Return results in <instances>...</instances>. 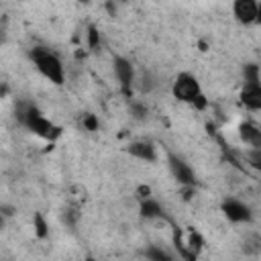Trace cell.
Wrapping results in <instances>:
<instances>
[{
  "instance_id": "cell-15",
  "label": "cell",
  "mask_w": 261,
  "mask_h": 261,
  "mask_svg": "<svg viewBox=\"0 0 261 261\" xmlns=\"http://www.w3.org/2000/svg\"><path fill=\"white\" fill-rule=\"evenodd\" d=\"M82 126H84L86 130H98V126H100V120H98V116H96V114H92V112H86V114L82 116Z\"/></svg>"
},
{
  "instance_id": "cell-11",
  "label": "cell",
  "mask_w": 261,
  "mask_h": 261,
  "mask_svg": "<svg viewBox=\"0 0 261 261\" xmlns=\"http://www.w3.org/2000/svg\"><path fill=\"white\" fill-rule=\"evenodd\" d=\"M161 214H163V208H161V204L157 200H153L151 196L141 200V216L143 218L151 220V218H159Z\"/></svg>"
},
{
  "instance_id": "cell-8",
  "label": "cell",
  "mask_w": 261,
  "mask_h": 261,
  "mask_svg": "<svg viewBox=\"0 0 261 261\" xmlns=\"http://www.w3.org/2000/svg\"><path fill=\"white\" fill-rule=\"evenodd\" d=\"M135 159H141V161H147V163H153L157 159V153H155V147L147 141H135L128 145L126 149Z\"/></svg>"
},
{
  "instance_id": "cell-13",
  "label": "cell",
  "mask_w": 261,
  "mask_h": 261,
  "mask_svg": "<svg viewBox=\"0 0 261 261\" xmlns=\"http://www.w3.org/2000/svg\"><path fill=\"white\" fill-rule=\"evenodd\" d=\"M33 228H35V234H37L39 239H45V237L49 234V226H47L45 218H43L39 212L33 216Z\"/></svg>"
},
{
  "instance_id": "cell-12",
  "label": "cell",
  "mask_w": 261,
  "mask_h": 261,
  "mask_svg": "<svg viewBox=\"0 0 261 261\" xmlns=\"http://www.w3.org/2000/svg\"><path fill=\"white\" fill-rule=\"evenodd\" d=\"M243 75H245V84L259 86V67L255 63H247L243 69Z\"/></svg>"
},
{
  "instance_id": "cell-22",
  "label": "cell",
  "mask_w": 261,
  "mask_h": 261,
  "mask_svg": "<svg viewBox=\"0 0 261 261\" xmlns=\"http://www.w3.org/2000/svg\"><path fill=\"white\" fill-rule=\"evenodd\" d=\"M80 2H84V4H88V2H90V0H80Z\"/></svg>"
},
{
  "instance_id": "cell-19",
  "label": "cell",
  "mask_w": 261,
  "mask_h": 261,
  "mask_svg": "<svg viewBox=\"0 0 261 261\" xmlns=\"http://www.w3.org/2000/svg\"><path fill=\"white\" fill-rule=\"evenodd\" d=\"M75 218H77L75 210H67V212L63 214V220H67V224H69V226H73V224H75Z\"/></svg>"
},
{
  "instance_id": "cell-10",
  "label": "cell",
  "mask_w": 261,
  "mask_h": 261,
  "mask_svg": "<svg viewBox=\"0 0 261 261\" xmlns=\"http://www.w3.org/2000/svg\"><path fill=\"white\" fill-rule=\"evenodd\" d=\"M239 135H241V139H243L245 143H249L251 147H261V130H259L255 124L243 122V124L239 126Z\"/></svg>"
},
{
  "instance_id": "cell-5",
  "label": "cell",
  "mask_w": 261,
  "mask_h": 261,
  "mask_svg": "<svg viewBox=\"0 0 261 261\" xmlns=\"http://www.w3.org/2000/svg\"><path fill=\"white\" fill-rule=\"evenodd\" d=\"M167 163H169V171L171 175L181 184V186H196V175L192 171V167L177 155H169L167 157Z\"/></svg>"
},
{
  "instance_id": "cell-20",
  "label": "cell",
  "mask_w": 261,
  "mask_h": 261,
  "mask_svg": "<svg viewBox=\"0 0 261 261\" xmlns=\"http://www.w3.org/2000/svg\"><path fill=\"white\" fill-rule=\"evenodd\" d=\"M137 194H139L141 200H143V198H149V196H151V188H149V186H141V188L137 190Z\"/></svg>"
},
{
  "instance_id": "cell-9",
  "label": "cell",
  "mask_w": 261,
  "mask_h": 261,
  "mask_svg": "<svg viewBox=\"0 0 261 261\" xmlns=\"http://www.w3.org/2000/svg\"><path fill=\"white\" fill-rule=\"evenodd\" d=\"M241 100L247 108L251 110H259L261 108V86H251V84H245L243 86V92H241Z\"/></svg>"
},
{
  "instance_id": "cell-2",
  "label": "cell",
  "mask_w": 261,
  "mask_h": 261,
  "mask_svg": "<svg viewBox=\"0 0 261 261\" xmlns=\"http://www.w3.org/2000/svg\"><path fill=\"white\" fill-rule=\"evenodd\" d=\"M22 122L27 124L29 130H33L37 137H43V139H55L59 137V126H55L51 120H47L37 108H27L22 112Z\"/></svg>"
},
{
  "instance_id": "cell-21",
  "label": "cell",
  "mask_w": 261,
  "mask_h": 261,
  "mask_svg": "<svg viewBox=\"0 0 261 261\" xmlns=\"http://www.w3.org/2000/svg\"><path fill=\"white\" fill-rule=\"evenodd\" d=\"M2 226H4V214H0V230H2Z\"/></svg>"
},
{
  "instance_id": "cell-7",
  "label": "cell",
  "mask_w": 261,
  "mask_h": 261,
  "mask_svg": "<svg viewBox=\"0 0 261 261\" xmlns=\"http://www.w3.org/2000/svg\"><path fill=\"white\" fill-rule=\"evenodd\" d=\"M234 16L243 24H253L259 20V4L257 0H234L232 4Z\"/></svg>"
},
{
  "instance_id": "cell-18",
  "label": "cell",
  "mask_w": 261,
  "mask_h": 261,
  "mask_svg": "<svg viewBox=\"0 0 261 261\" xmlns=\"http://www.w3.org/2000/svg\"><path fill=\"white\" fill-rule=\"evenodd\" d=\"M247 157H249V163H251L255 169H261V147H253Z\"/></svg>"
},
{
  "instance_id": "cell-6",
  "label": "cell",
  "mask_w": 261,
  "mask_h": 261,
  "mask_svg": "<svg viewBox=\"0 0 261 261\" xmlns=\"http://www.w3.org/2000/svg\"><path fill=\"white\" fill-rule=\"evenodd\" d=\"M112 65H114V75H116L122 92L124 94H130V88L135 84V69H133L130 61L124 59V57H114Z\"/></svg>"
},
{
  "instance_id": "cell-1",
  "label": "cell",
  "mask_w": 261,
  "mask_h": 261,
  "mask_svg": "<svg viewBox=\"0 0 261 261\" xmlns=\"http://www.w3.org/2000/svg\"><path fill=\"white\" fill-rule=\"evenodd\" d=\"M31 59H33L35 67H37L51 84H55V86L63 84V77H65L63 65H61V61H59V57H57L55 53L47 51L45 47H35V49L31 51Z\"/></svg>"
},
{
  "instance_id": "cell-17",
  "label": "cell",
  "mask_w": 261,
  "mask_h": 261,
  "mask_svg": "<svg viewBox=\"0 0 261 261\" xmlns=\"http://www.w3.org/2000/svg\"><path fill=\"white\" fill-rule=\"evenodd\" d=\"M88 45H90V49L100 47V33L96 27H88Z\"/></svg>"
},
{
  "instance_id": "cell-16",
  "label": "cell",
  "mask_w": 261,
  "mask_h": 261,
  "mask_svg": "<svg viewBox=\"0 0 261 261\" xmlns=\"http://www.w3.org/2000/svg\"><path fill=\"white\" fill-rule=\"evenodd\" d=\"M130 114H133L137 120H143V118H147L149 110H147V106H143L141 102H130Z\"/></svg>"
},
{
  "instance_id": "cell-14",
  "label": "cell",
  "mask_w": 261,
  "mask_h": 261,
  "mask_svg": "<svg viewBox=\"0 0 261 261\" xmlns=\"http://www.w3.org/2000/svg\"><path fill=\"white\" fill-rule=\"evenodd\" d=\"M145 257L147 259H153V261H171V255L167 251L159 249V247H149L145 251Z\"/></svg>"
},
{
  "instance_id": "cell-4",
  "label": "cell",
  "mask_w": 261,
  "mask_h": 261,
  "mask_svg": "<svg viewBox=\"0 0 261 261\" xmlns=\"http://www.w3.org/2000/svg\"><path fill=\"white\" fill-rule=\"evenodd\" d=\"M222 212L228 220L232 222H251L253 220V212L251 208L241 202V200H234V198H226L222 200Z\"/></svg>"
},
{
  "instance_id": "cell-3",
  "label": "cell",
  "mask_w": 261,
  "mask_h": 261,
  "mask_svg": "<svg viewBox=\"0 0 261 261\" xmlns=\"http://www.w3.org/2000/svg\"><path fill=\"white\" fill-rule=\"evenodd\" d=\"M173 96L181 102H194L202 92H200V84L198 80L192 75V73H179L173 82V88H171Z\"/></svg>"
}]
</instances>
